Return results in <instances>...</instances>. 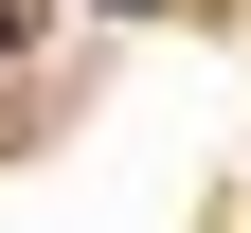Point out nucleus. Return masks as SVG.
<instances>
[{
    "instance_id": "nucleus-1",
    "label": "nucleus",
    "mask_w": 251,
    "mask_h": 233,
    "mask_svg": "<svg viewBox=\"0 0 251 233\" xmlns=\"http://www.w3.org/2000/svg\"><path fill=\"white\" fill-rule=\"evenodd\" d=\"M0 72H18V0H0Z\"/></svg>"
},
{
    "instance_id": "nucleus-2",
    "label": "nucleus",
    "mask_w": 251,
    "mask_h": 233,
    "mask_svg": "<svg viewBox=\"0 0 251 233\" xmlns=\"http://www.w3.org/2000/svg\"><path fill=\"white\" fill-rule=\"evenodd\" d=\"M90 18H144V0H90Z\"/></svg>"
}]
</instances>
